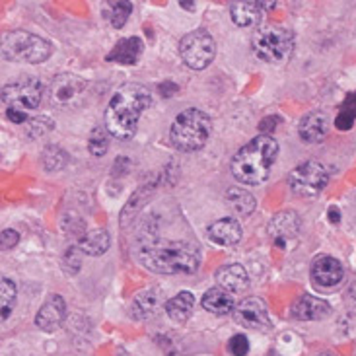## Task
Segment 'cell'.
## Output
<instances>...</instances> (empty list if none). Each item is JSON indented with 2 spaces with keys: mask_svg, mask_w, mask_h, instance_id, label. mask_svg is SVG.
I'll return each mask as SVG.
<instances>
[{
  "mask_svg": "<svg viewBox=\"0 0 356 356\" xmlns=\"http://www.w3.org/2000/svg\"><path fill=\"white\" fill-rule=\"evenodd\" d=\"M82 251L78 250L76 245H72V248H68L67 253H65V267L70 275H76L80 267H82Z\"/></svg>",
  "mask_w": 356,
  "mask_h": 356,
  "instance_id": "obj_32",
  "label": "cell"
},
{
  "mask_svg": "<svg viewBox=\"0 0 356 356\" xmlns=\"http://www.w3.org/2000/svg\"><path fill=\"white\" fill-rule=\"evenodd\" d=\"M143 51H145V43H143L140 38L133 35V38L119 39L115 47L109 51L107 60L109 63H119V65H135L143 55Z\"/></svg>",
  "mask_w": 356,
  "mask_h": 356,
  "instance_id": "obj_19",
  "label": "cell"
},
{
  "mask_svg": "<svg viewBox=\"0 0 356 356\" xmlns=\"http://www.w3.org/2000/svg\"><path fill=\"white\" fill-rule=\"evenodd\" d=\"M109 133H107L106 127H96L92 133H90V138H88V150H90V154L97 156V158H102V156L106 154L107 148H109Z\"/></svg>",
  "mask_w": 356,
  "mask_h": 356,
  "instance_id": "obj_29",
  "label": "cell"
},
{
  "mask_svg": "<svg viewBox=\"0 0 356 356\" xmlns=\"http://www.w3.org/2000/svg\"><path fill=\"white\" fill-rule=\"evenodd\" d=\"M19 241V234L16 230H4L0 232V250L8 251L16 248Z\"/></svg>",
  "mask_w": 356,
  "mask_h": 356,
  "instance_id": "obj_34",
  "label": "cell"
},
{
  "mask_svg": "<svg viewBox=\"0 0 356 356\" xmlns=\"http://www.w3.org/2000/svg\"><path fill=\"white\" fill-rule=\"evenodd\" d=\"M133 14V2L131 0H106L104 2V16L115 29H121L127 19Z\"/></svg>",
  "mask_w": 356,
  "mask_h": 356,
  "instance_id": "obj_25",
  "label": "cell"
},
{
  "mask_svg": "<svg viewBox=\"0 0 356 356\" xmlns=\"http://www.w3.org/2000/svg\"><path fill=\"white\" fill-rule=\"evenodd\" d=\"M78 250L82 251L84 255H90V257H99L104 255L109 245H111V238L109 234L104 228H97V230H90L86 232L80 240L74 243Z\"/></svg>",
  "mask_w": 356,
  "mask_h": 356,
  "instance_id": "obj_22",
  "label": "cell"
},
{
  "mask_svg": "<svg viewBox=\"0 0 356 356\" xmlns=\"http://www.w3.org/2000/svg\"><path fill=\"white\" fill-rule=\"evenodd\" d=\"M298 135L308 145H318L329 135V119L321 111H312L300 121Z\"/></svg>",
  "mask_w": 356,
  "mask_h": 356,
  "instance_id": "obj_15",
  "label": "cell"
},
{
  "mask_svg": "<svg viewBox=\"0 0 356 356\" xmlns=\"http://www.w3.org/2000/svg\"><path fill=\"white\" fill-rule=\"evenodd\" d=\"M216 282H218L220 289L228 290L230 294H240L250 286V277H248V270L243 269L241 265L232 263V265H224L216 273Z\"/></svg>",
  "mask_w": 356,
  "mask_h": 356,
  "instance_id": "obj_18",
  "label": "cell"
},
{
  "mask_svg": "<svg viewBox=\"0 0 356 356\" xmlns=\"http://www.w3.org/2000/svg\"><path fill=\"white\" fill-rule=\"evenodd\" d=\"M65 318H67V304L63 296H49L47 302L39 308L38 316H35V325H38L41 331H47V333H53L57 331L63 323H65Z\"/></svg>",
  "mask_w": 356,
  "mask_h": 356,
  "instance_id": "obj_14",
  "label": "cell"
},
{
  "mask_svg": "<svg viewBox=\"0 0 356 356\" xmlns=\"http://www.w3.org/2000/svg\"><path fill=\"white\" fill-rule=\"evenodd\" d=\"M165 306L164 304V294L158 289H148L138 292L133 304H131V316L135 319H148L156 316L160 308Z\"/></svg>",
  "mask_w": 356,
  "mask_h": 356,
  "instance_id": "obj_17",
  "label": "cell"
},
{
  "mask_svg": "<svg viewBox=\"0 0 356 356\" xmlns=\"http://www.w3.org/2000/svg\"><path fill=\"white\" fill-rule=\"evenodd\" d=\"M356 121V92L355 94H348L345 104L339 111L337 119H335V127L339 131H348L350 127L355 125Z\"/></svg>",
  "mask_w": 356,
  "mask_h": 356,
  "instance_id": "obj_28",
  "label": "cell"
},
{
  "mask_svg": "<svg viewBox=\"0 0 356 356\" xmlns=\"http://www.w3.org/2000/svg\"><path fill=\"white\" fill-rule=\"evenodd\" d=\"M279 123H280L279 115H270V117H267L265 121H261L259 131L261 133H273V131H275V127L279 125Z\"/></svg>",
  "mask_w": 356,
  "mask_h": 356,
  "instance_id": "obj_36",
  "label": "cell"
},
{
  "mask_svg": "<svg viewBox=\"0 0 356 356\" xmlns=\"http://www.w3.org/2000/svg\"><path fill=\"white\" fill-rule=\"evenodd\" d=\"M234 321L241 327L253 329V331H265L270 327L269 309L263 300L255 296L241 300L234 308Z\"/></svg>",
  "mask_w": 356,
  "mask_h": 356,
  "instance_id": "obj_11",
  "label": "cell"
},
{
  "mask_svg": "<svg viewBox=\"0 0 356 356\" xmlns=\"http://www.w3.org/2000/svg\"><path fill=\"white\" fill-rule=\"evenodd\" d=\"M300 226V216L294 211H282L279 214L273 216V220L269 222V236L273 238V241L279 245V248H284L286 241L294 240L298 236Z\"/></svg>",
  "mask_w": 356,
  "mask_h": 356,
  "instance_id": "obj_12",
  "label": "cell"
},
{
  "mask_svg": "<svg viewBox=\"0 0 356 356\" xmlns=\"http://www.w3.org/2000/svg\"><path fill=\"white\" fill-rule=\"evenodd\" d=\"M6 117H8L12 123H28V119H29L26 111L12 109V107H8V109H6Z\"/></svg>",
  "mask_w": 356,
  "mask_h": 356,
  "instance_id": "obj_35",
  "label": "cell"
},
{
  "mask_svg": "<svg viewBox=\"0 0 356 356\" xmlns=\"http://www.w3.org/2000/svg\"><path fill=\"white\" fill-rule=\"evenodd\" d=\"M181 60L193 70H202L211 65L216 55V43L207 29H195L191 33L183 35L179 43Z\"/></svg>",
  "mask_w": 356,
  "mask_h": 356,
  "instance_id": "obj_7",
  "label": "cell"
},
{
  "mask_svg": "<svg viewBox=\"0 0 356 356\" xmlns=\"http://www.w3.org/2000/svg\"><path fill=\"white\" fill-rule=\"evenodd\" d=\"M230 16L236 26L251 28L259 24L261 8L257 0H232Z\"/></svg>",
  "mask_w": 356,
  "mask_h": 356,
  "instance_id": "obj_21",
  "label": "cell"
},
{
  "mask_svg": "<svg viewBox=\"0 0 356 356\" xmlns=\"http://www.w3.org/2000/svg\"><path fill=\"white\" fill-rule=\"evenodd\" d=\"M68 162L67 152L58 146H47L45 152H43V168L47 172H58L63 170Z\"/></svg>",
  "mask_w": 356,
  "mask_h": 356,
  "instance_id": "obj_30",
  "label": "cell"
},
{
  "mask_svg": "<svg viewBox=\"0 0 356 356\" xmlns=\"http://www.w3.org/2000/svg\"><path fill=\"white\" fill-rule=\"evenodd\" d=\"M329 172L319 162H304L294 168L289 175V185L292 193L300 197H316L327 187Z\"/></svg>",
  "mask_w": 356,
  "mask_h": 356,
  "instance_id": "obj_10",
  "label": "cell"
},
{
  "mask_svg": "<svg viewBox=\"0 0 356 356\" xmlns=\"http://www.w3.org/2000/svg\"><path fill=\"white\" fill-rule=\"evenodd\" d=\"M251 49L261 60L270 63V65H280V63L289 60L294 51V35L290 29L282 28V26L265 24L253 33Z\"/></svg>",
  "mask_w": 356,
  "mask_h": 356,
  "instance_id": "obj_6",
  "label": "cell"
},
{
  "mask_svg": "<svg viewBox=\"0 0 356 356\" xmlns=\"http://www.w3.org/2000/svg\"><path fill=\"white\" fill-rule=\"evenodd\" d=\"M193 306H195V296L191 292H179L175 298L165 302V312H168L170 319L183 323L185 319L191 316Z\"/></svg>",
  "mask_w": 356,
  "mask_h": 356,
  "instance_id": "obj_26",
  "label": "cell"
},
{
  "mask_svg": "<svg viewBox=\"0 0 356 356\" xmlns=\"http://www.w3.org/2000/svg\"><path fill=\"white\" fill-rule=\"evenodd\" d=\"M343 277H345V269H343L341 261L331 255H319L312 263V279L318 286H323V289L337 286Z\"/></svg>",
  "mask_w": 356,
  "mask_h": 356,
  "instance_id": "obj_13",
  "label": "cell"
},
{
  "mask_svg": "<svg viewBox=\"0 0 356 356\" xmlns=\"http://www.w3.org/2000/svg\"><path fill=\"white\" fill-rule=\"evenodd\" d=\"M228 350L234 356H245L250 350V341L245 335H234L228 343Z\"/></svg>",
  "mask_w": 356,
  "mask_h": 356,
  "instance_id": "obj_33",
  "label": "cell"
},
{
  "mask_svg": "<svg viewBox=\"0 0 356 356\" xmlns=\"http://www.w3.org/2000/svg\"><path fill=\"white\" fill-rule=\"evenodd\" d=\"M152 104V96L140 84H127L111 97L106 109V129L119 140L133 138L138 127V119Z\"/></svg>",
  "mask_w": 356,
  "mask_h": 356,
  "instance_id": "obj_2",
  "label": "cell"
},
{
  "mask_svg": "<svg viewBox=\"0 0 356 356\" xmlns=\"http://www.w3.org/2000/svg\"><path fill=\"white\" fill-rule=\"evenodd\" d=\"M158 92H160V96L162 97L174 96L175 92H177V84H174V82H164V84L158 86Z\"/></svg>",
  "mask_w": 356,
  "mask_h": 356,
  "instance_id": "obj_37",
  "label": "cell"
},
{
  "mask_svg": "<svg viewBox=\"0 0 356 356\" xmlns=\"http://www.w3.org/2000/svg\"><path fill=\"white\" fill-rule=\"evenodd\" d=\"M226 202H228L232 212L238 214V216H250L251 212L255 211V207H257L255 197L250 191L240 189V187H230L226 191Z\"/></svg>",
  "mask_w": 356,
  "mask_h": 356,
  "instance_id": "obj_24",
  "label": "cell"
},
{
  "mask_svg": "<svg viewBox=\"0 0 356 356\" xmlns=\"http://www.w3.org/2000/svg\"><path fill=\"white\" fill-rule=\"evenodd\" d=\"M277 156H279V143L273 136H255L232 158V175L245 185H259L269 177Z\"/></svg>",
  "mask_w": 356,
  "mask_h": 356,
  "instance_id": "obj_3",
  "label": "cell"
},
{
  "mask_svg": "<svg viewBox=\"0 0 356 356\" xmlns=\"http://www.w3.org/2000/svg\"><path fill=\"white\" fill-rule=\"evenodd\" d=\"M331 314V306L325 300L304 294L296 300V304L292 306V316L300 321H318V319L327 318Z\"/></svg>",
  "mask_w": 356,
  "mask_h": 356,
  "instance_id": "obj_16",
  "label": "cell"
},
{
  "mask_svg": "<svg viewBox=\"0 0 356 356\" xmlns=\"http://www.w3.org/2000/svg\"><path fill=\"white\" fill-rule=\"evenodd\" d=\"M348 298H350V302H353V306H355L356 309V284H353V289L348 292Z\"/></svg>",
  "mask_w": 356,
  "mask_h": 356,
  "instance_id": "obj_41",
  "label": "cell"
},
{
  "mask_svg": "<svg viewBox=\"0 0 356 356\" xmlns=\"http://www.w3.org/2000/svg\"><path fill=\"white\" fill-rule=\"evenodd\" d=\"M202 308L214 314V316H226L234 309V296L220 286L211 289L202 296Z\"/></svg>",
  "mask_w": 356,
  "mask_h": 356,
  "instance_id": "obj_23",
  "label": "cell"
},
{
  "mask_svg": "<svg viewBox=\"0 0 356 356\" xmlns=\"http://www.w3.org/2000/svg\"><path fill=\"white\" fill-rule=\"evenodd\" d=\"M0 97L6 107L19 109V111H31V109H38L43 99V84L38 78H19L2 88Z\"/></svg>",
  "mask_w": 356,
  "mask_h": 356,
  "instance_id": "obj_9",
  "label": "cell"
},
{
  "mask_svg": "<svg viewBox=\"0 0 356 356\" xmlns=\"http://www.w3.org/2000/svg\"><path fill=\"white\" fill-rule=\"evenodd\" d=\"M211 133V117L199 109H185L172 123L170 138L179 152H197L209 143Z\"/></svg>",
  "mask_w": 356,
  "mask_h": 356,
  "instance_id": "obj_5",
  "label": "cell"
},
{
  "mask_svg": "<svg viewBox=\"0 0 356 356\" xmlns=\"http://www.w3.org/2000/svg\"><path fill=\"white\" fill-rule=\"evenodd\" d=\"M138 261L160 275H191L201 265V251L193 241L145 236L138 240Z\"/></svg>",
  "mask_w": 356,
  "mask_h": 356,
  "instance_id": "obj_1",
  "label": "cell"
},
{
  "mask_svg": "<svg viewBox=\"0 0 356 356\" xmlns=\"http://www.w3.org/2000/svg\"><path fill=\"white\" fill-rule=\"evenodd\" d=\"M319 356H333V355H329V353H321V355Z\"/></svg>",
  "mask_w": 356,
  "mask_h": 356,
  "instance_id": "obj_42",
  "label": "cell"
},
{
  "mask_svg": "<svg viewBox=\"0 0 356 356\" xmlns=\"http://www.w3.org/2000/svg\"><path fill=\"white\" fill-rule=\"evenodd\" d=\"M0 55L10 63L39 65L53 55V47L47 39L39 38L29 31H6L0 35Z\"/></svg>",
  "mask_w": 356,
  "mask_h": 356,
  "instance_id": "obj_4",
  "label": "cell"
},
{
  "mask_svg": "<svg viewBox=\"0 0 356 356\" xmlns=\"http://www.w3.org/2000/svg\"><path fill=\"white\" fill-rule=\"evenodd\" d=\"M241 226L236 218H222L209 226L207 236L218 245H236L241 240Z\"/></svg>",
  "mask_w": 356,
  "mask_h": 356,
  "instance_id": "obj_20",
  "label": "cell"
},
{
  "mask_svg": "<svg viewBox=\"0 0 356 356\" xmlns=\"http://www.w3.org/2000/svg\"><path fill=\"white\" fill-rule=\"evenodd\" d=\"M329 220L333 222V224H339V220H341V214H339V209H329Z\"/></svg>",
  "mask_w": 356,
  "mask_h": 356,
  "instance_id": "obj_40",
  "label": "cell"
},
{
  "mask_svg": "<svg viewBox=\"0 0 356 356\" xmlns=\"http://www.w3.org/2000/svg\"><path fill=\"white\" fill-rule=\"evenodd\" d=\"M195 4H197V0H179V6L183 10H187V12H193L195 10Z\"/></svg>",
  "mask_w": 356,
  "mask_h": 356,
  "instance_id": "obj_39",
  "label": "cell"
},
{
  "mask_svg": "<svg viewBox=\"0 0 356 356\" xmlns=\"http://www.w3.org/2000/svg\"><path fill=\"white\" fill-rule=\"evenodd\" d=\"M88 92V82L76 74H58L51 80L47 88V96L51 106L57 109H74L82 104Z\"/></svg>",
  "mask_w": 356,
  "mask_h": 356,
  "instance_id": "obj_8",
  "label": "cell"
},
{
  "mask_svg": "<svg viewBox=\"0 0 356 356\" xmlns=\"http://www.w3.org/2000/svg\"><path fill=\"white\" fill-rule=\"evenodd\" d=\"M18 290L10 279H0V323L6 321L14 312Z\"/></svg>",
  "mask_w": 356,
  "mask_h": 356,
  "instance_id": "obj_27",
  "label": "cell"
},
{
  "mask_svg": "<svg viewBox=\"0 0 356 356\" xmlns=\"http://www.w3.org/2000/svg\"><path fill=\"white\" fill-rule=\"evenodd\" d=\"M55 123L49 119V117H33V119H28V135L31 138H39V136L47 135L49 131H53Z\"/></svg>",
  "mask_w": 356,
  "mask_h": 356,
  "instance_id": "obj_31",
  "label": "cell"
},
{
  "mask_svg": "<svg viewBox=\"0 0 356 356\" xmlns=\"http://www.w3.org/2000/svg\"><path fill=\"white\" fill-rule=\"evenodd\" d=\"M257 4H259L261 12H269V10L275 8L277 0H257Z\"/></svg>",
  "mask_w": 356,
  "mask_h": 356,
  "instance_id": "obj_38",
  "label": "cell"
}]
</instances>
